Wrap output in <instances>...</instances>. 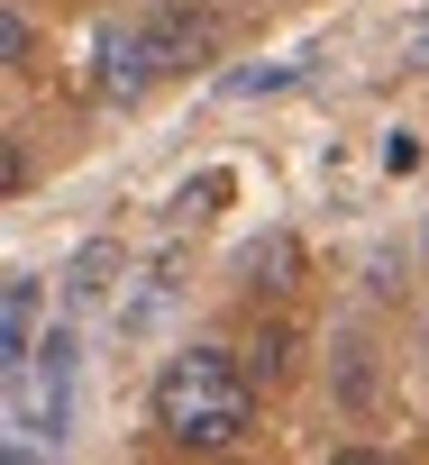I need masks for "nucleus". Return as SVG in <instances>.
Listing matches in <instances>:
<instances>
[{
  "label": "nucleus",
  "mask_w": 429,
  "mask_h": 465,
  "mask_svg": "<svg viewBox=\"0 0 429 465\" xmlns=\"http://www.w3.org/2000/svg\"><path fill=\"white\" fill-rule=\"evenodd\" d=\"M155 429L174 447H238L247 420H256V383L229 347H183L165 374H155Z\"/></svg>",
  "instance_id": "obj_1"
},
{
  "label": "nucleus",
  "mask_w": 429,
  "mask_h": 465,
  "mask_svg": "<svg viewBox=\"0 0 429 465\" xmlns=\"http://www.w3.org/2000/svg\"><path fill=\"white\" fill-rule=\"evenodd\" d=\"M101 64H92V92L101 101H137L146 83H155V46H146V19H119V28H101V46H92Z\"/></svg>",
  "instance_id": "obj_2"
},
{
  "label": "nucleus",
  "mask_w": 429,
  "mask_h": 465,
  "mask_svg": "<svg viewBox=\"0 0 429 465\" xmlns=\"http://www.w3.org/2000/svg\"><path fill=\"white\" fill-rule=\"evenodd\" d=\"M146 46H155V74H192V64H210V19L192 0H155L146 10Z\"/></svg>",
  "instance_id": "obj_3"
},
{
  "label": "nucleus",
  "mask_w": 429,
  "mask_h": 465,
  "mask_svg": "<svg viewBox=\"0 0 429 465\" xmlns=\"http://www.w3.org/2000/svg\"><path fill=\"white\" fill-rule=\"evenodd\" d=\"M0 356H10V365L37 356V274H10V302H0Z\"/></svg>",
  "instance_id": "obj_4"
},
{
  "label": "nucleus",
  "mask_w": 429,
  "mask_h": 465,
  "mask_svg": "<svg viewBox=\"0 0 429 465\" xmlns=\"http://www.w3.org/2000/svg\"><path fill=\"white\" fill-rule=\"evenodd\" d=\"M329 383H338V401H347V411H365V401H374V365H365V338H338V365H329Z\"/></svg>",
  "instance_id": "obj_5"
},
{
  "label": "nucleus",
  "mask_w": 429,
  "mask_h": 465,
  "mask_svg": "<svg viewBox=\"0 0 429 465\" xmlns=\"http://www.w3.org/2000/svg\"><path fill=\"white\" fill-rule=\"evenodd\" d=\"M28 55H37L28 19H19V10H0V64H10V74H28Z\"/></svg>",
  "instance_id": "obj_6"
},
{
  "label": "nucleus",
  "mask_w": 429,
  "mask_h": 465,
  "mask_svg": "<svg viewBox=\"0 0 429 465\" xmlns=\"http://www.w3.org/2000/svg\"><path fill=\"white\" fill-rule=\"evenodd\" d=\"M293 265H302V247H293V238H265V247L247 256V274H274V283H284Z\"/></svg>",
  "instance_id": "obj_7"
},
{
  "label": "nucleus",
  "mask_w": 429,
  "mask_h": 465,
  "mask_svg": "<svg viewBox=\"0 0 429 465\" xmlns=\"http://www.w3.org/2000/svg\"><path fill=\"white\" fill-rule=\"evenodd\" d=\"M210 201H229V173H201V183H192V192H183V210H192V219H201V210H210Z\"/></svg>",
  "instance_id": "obj_8"
}]
</instances>
